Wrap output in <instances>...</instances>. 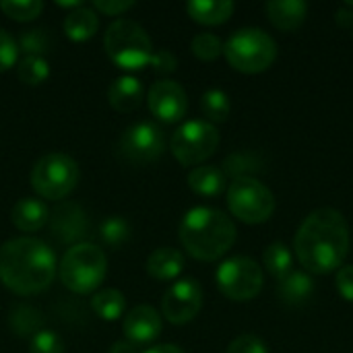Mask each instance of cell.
<instances>
[{
	"mask_svg": "<svg viewBox=\"0 0 353 353\" xmlns=\"http://www.w3.org/2000/svg\"><path fill=\"white\" fill-rule=\"evenodd\" d=\"M300 265L314 275L337 271L350 252V228L345 217L331 207L312 211L300 225L294 242Z\"/></svg>",
	"mask_w": 353,
	"mask_h": 353,
	"instance_id": "1",
	"label": "cell"
},
{
	"mask_svg": "<svg viewBox=\"0 0 353 353\" xmlns=\"http://www.w3.org/2000/svg\"><path fill=\"white\" fill-rule=\"evenodd\" d=\"M56 273L54 250L37 238H12L0 246V281L19 296L41 294Z\"/></svg>",
	"mask_w": 353,
	"mask_h": 353,
	"instance_id": "2",
	"label": "cell"
},
{
	"mask_svg": "<svg viewBox=\"0 0 353 353\" xmlns=\"http://www.w3.org/2000/svg\"><path fill=\"white\" fill-rule=\"evenodd\" d=\"M180 242L192 259L213 263L234 246L236 225L219 209L192 207L180 221Z\"/></svg>",
	"mask_w": 353,
	"mask_h": 353,
	"instance_id": "3",
	"label": "cell"
},
{
	"mask_svg": "<svg viewBox=\"0 0 353 353\" xmlns=\"http://www.w3.org/2000/svg\"><path fill=\"white\" fill-rule=\"evenodd\" d=\"M108 273L103 250L89 242L72 244L58 265V277L72 294H93Z\"/></svg>",
	"mask_w": 353,
	"mask_h": 353,
	"instance_id": "4",
	"label": "cell"
},
{
	"mask_svg": "<svg viewBox=\"0 0 353 353\" xmlns=\"http://www.w3.org/2000/svg\"><path fill=\"white\" fill-rule=\"evenodd\" d=\"M103 48L110 60L124 70H141L149 66L153 56V43L149 33L130 19H116L105 35Z\"/></svg>",
	"mask_w": 353,
	"mask_h": 353,
	"instance_id": "5",
	"label": "cell"
},
{
	"mask_svg": "<svg viewBox=\"0 0 353 353\" xmlns=\"http://www.w3.org/2000/svg\"><path fill=\"white\" fill-rule=\"evenodd\" d=\"M223 54L236 70L256 74L273 66L277 58V43L267 31L246 27L230 35V39L223 43Z\"/></svg>",
	"mask_w": 353,
	"mask_h": 353,
	"instance_id": "6",
	"label": "cell"
},
{
	"mask_svg": "<svg viewBox=\"0 0 353 353\" xmlns=\"http://www.w3.org/2000/svg\"><path fill=\"white\" fill-rule=\"evenodd\" d=\"M79 178V163L66 153H48L39 157L29 176L33 190L48 201L66 199L77 188Z\"/></svg>",
	"mask_w": 353,
	"mask_h": 353,
	"instance_id": "7",
	"label": "cell"
},
{
	"mask_svg": "<svg viewBox=\"0 0 353 353\" xmlns=\"http://www.w3.org/2000/svg\"><path fill=\"white\" fill-rule=\"evenodd\" d=\"M228 207L240 221L256 225L275 213V196L256 178H238L228 188Z\"/></svg>",
	"mask_w": 353,
	"mask_h": 353,
	"instance_id": "8",
	"label": "cell"
},
{
	"mask_svg": "<svg viewBox=\"0 0 353 353\" xmlns=\"http://www.w3.org/2000/svg\"><path fill=\"white\" fill-rule=\"evenodd\" d=\"M219 147V130L207 120L184 122L170 139L172 155L182 165H199L207 161Z\"/></svg>",
	"mask_w": 353,
	"mask_h": 353,
	"instance_id": "9",
	"label": "cell"
},
{
	"mask_svg": "<svg viewBox=\"0 0 353 353\" xmlns=\"http://www.w3.org/2000/svg\"><path fill=\"white\" fill-rule=\"evenodd\" d=\"M219 292L234 302H250L263 292V269L248 256H232L223 261L215 273Z\"/></svg>",
	"mask_w": 353,
	"mask_h": 353,
	"instance_id": "10",
	"label": "cell"
},
{
	"mask_svg": "<svg viewBox=\"0 0 353 353\" xmlns=\"http://www.w3.org/2000/svg\"><path fill=\"white\" fill-rule=\"evenodd\" d=\"M118 151L124 159L137 165L157 161L165 151V137L161 126L147 120L130 124L118 141Z\"/></svg>",
	"mask_w": 353,
	"mask_h": 353,
	"instance_id": "11",
	"label": "cell"
},
{
	"mask_svg": "<svg viewBox=\"0 0 353 353\" xmlns=\"http://www.w3.org/2000/svg\"><path fill=\"white\" fill-rule=\"evenodd\" d=\"M203 308V290L196 279L176 281L161 298V316L172 325L190 323Z\"/></svg>",
	"mask_w": 353,
	"mask_h": 353,
	"instance_id": "12",
	"label": "cell"
},
{
	"mask_svg": "<svg viewBox=\"0 0 353 353\" xmlns=\"http://www.w3.org/2000/svg\"><path fill=\"white\" fill-rule=\"evenodd\" d=\"M147 103L151 114L165 124L180 122L188 110V97L184 87L172 79H161L153 83L147 93Z\"/></svg>",
	"mask_w": 353,
	"mask_h": 353,
	"instance_id": "13",
	"label": "cell"
},
{
	"mask_svg": "<svg viewBox=\"0 0 353 353\" xmlns=\"http://www.w3.org/2000/svg\"><path fill=\"white\" fill-rule=\"evenodd\" d=\"M161 314L147 304H139L124 314L122 331L128 343L134 347H143L153 343L161 335Z\"/></svg>",
	"mask_w": 353,
	"mask_h": 353,
	"instance_id": "14",
	"label": "cell"
},
{
	"mask_svg": "<svg viewBox=\"0 0 353 353\" xmlns=\"http://www.w3.org/2000/svg\"><path fill=\"white\" fill-rule=\"evenodd\" d=\"M143 97H145L143 83L132 74H122V77L114 79L110 89H108L110 105L122 114L134 112L143 103Z\"/></svg>",
	"mask_w": 353,
	"mask_h": 353,
	"instance_id": "15",
	"label": "cell"
},
{
	"mask_svg": "<svg viewBox=\"0 0 353 353\" xmlns=\"http://www.w3.org/2000/svg\"><path fill=\"white\" fill-rule=\"evenodd\" d=\"M12 225L21 232H37L50 221V209L41 199L33 196H23L21 201L14 203L10 211Z\"/></svg>",
	"mask_w": 353,
	"mask_h": 353,
	"instance_id": "16",
	"label": "cell"
},
{
	"mask_svg": "<svg viewBox=\"0 0 353 353\" xmlns=\"http://www.w3.org/2000/svg\"><path fill=\"white\" fill-rule=\"evenodd\" d=\"M308 14V2L304 0H271L267 2V17L279 31H296L302 27Z\"/></svg>",
	"mask_w": 353,
	"mask_h": 353,
	"instance_id": "17",
	"label": "cell"
},
{
	"mask_svg": "<svg viewBox=\"0 0 353 353\" xmlns=\"http://www.w3.org/2000/svg\"><path fill=\"white\" fill-rule=\"evenodd\" d=\"M184 271V254L176 248H155L147 259V273L155 281H174Z\"/></svg>",
	"mask_w": 353,
	"mask_h": 353,
	"instance_id": "18",
	"label": "cell"
},
{
	"mask_svg": "<svg viewBox=\"0 0 353 353\" xmlns=\"http://www.w3.org/2000/svg\"><path fill=\"white\" fill-rule=\"evenodd\" d=\"M277 294L288 306H302L314 294V279L306 271H292L283 279H279Z\"/></svg>",
	"mask_w": 353,
	"mask_h": 353,
	"instance_id": "19",
	"label": "cell"
},
{
	"mask_svg": "<svg viewBox=\"0 0 353 353\" xmlns=\"http://www.w3.org/2000/svg\"><path fill=\"white\" fill-rule=\"evenodd\" d=\"M50 217L54 219V234L60 242H74L85 234V213L72 203L58 207Z\"/></svg>",
	"mask_w": 353,
	"mask_h": 353,
	"instance_id": "20",
	"label": "cell"
},
{
	"mask_svg": "<svg viewBox=\"0 0 353 353\" xmlns=\"http://www.w3.org/2000/svg\"><path fill=\"white\" fill-rule=\"evenodd\" d=\"M186 180L190 190L199 196H219L228 184V176L217 165H196Z\"/></svg>",
	"mask_w": 353,
	"mask_h": 353,
	"instance_id": "21",
	"label": "cell"
},
{
	"mask_svg": "<svg viewBox=\"0 0 353 353\" xmlns=\"http://www.w3.org/2000/svg\"><path fill=\"white\" fill-rule=\"evenodd\" d=\"M232 0H190L186 12L192 21L201 25H221L234 14Z\"/></svg>",
	"mask_w": 353,
	"mask_h": 353,
	"instance_id": "22",
	"label": "cell"
},
{
	"mask_svg": "<svg viewBox=\"0 0 353 353\" xmlns=\"http://www.w3.org/2000/svg\"><path fill=\"white\" fill-rule=\"evenodd\" d=\"M64 33L68 39L72 41H87L91 39L97 29H99V17L93 8L89 6H79L74 10H70L64 19Z\"/></svg>",
	"mask_w": 353,
	"mask_h": 353,
	"instance_id": "23",
	"label": "cell"
},
{
	"mask_svg": "<svg viewBox=\"0 0 353 353\" xmlns=\"http://www.w3.org/2000/svg\"><path fill=\"white\" fill-rule=\"evenodd\" d=\"M91 310L103 321H118L126 314V298L120 290L114 288L99 290L91 298Z\"/></svg>",
	"mask_w": 353,
	"mask_h": 353,
	"instance_id": "24",
	"label": "cell"
},
{
	"mask_svg": "<svg viewBox=\"0 0 353 353\" xmlns=\"http://www.w3.org/2000/svg\"><path fill=\"white\" fill-rule=\"evenodd\" d=\"M10 329L19 337H33L37 331L43 329V316L37 308L33 306H17L10 312Z\"/></svg>",
	"mask_w": 353,
	"mask_h": 353,
	"instance_id": "25",
	"label": "cell"
},
{
	"mask_svg": "<svg viewBox=\"0 0 353 353\" xmlns=\"http://www.w3.org/2000/svg\"><path fill=\"white\" fill-rule=\"evenodd\" d=\"M263 263H265V269L277 277V279H283L288 273H292L294 269V256L290 252V248L283 244V242H273L265 248L263 252Z\"/></svg>",
	"mask_w": 353,
	"mask_h": 353,
	"instance_id": "26",
	"label": "cell"
},
{
	"mask_svg": "<svg viewBox=\"0 0 353 353\" xmlns=\"http://www.w3.org/2000/svg\"><path fill=\"white\" fill-rule=\"evenodd\" d=\"M201 110L203 114L207 116V120L213 124V122H225L230 112H232V105H230V97L225 91L221 89H209L203 93L201 97Z\"/></svg>",
	"mask_w": 353,
	"mask_h": 353,
	"instance_id": "27",
	"label": "cell"
},
{
	"mask_svg": "<svg viewBox=\"0 0 353 353\" xmlns=\"http://www.w3.org/2000/svg\"><path fill=\"white\" fill-rule=\"evenodd\" d=\"M17 77L25 85H41L50 77V64L43 56H23L17 62Z\"/></svg>",
	"mask_w": 353,
	"mask_h": 353,
	"instance_id": "28",
	"label": "cell"
},
{
	"mask_svg": "<svg viewBox=\"0 0 353 353\" xmlns=\"http://www.w3.org/2000/svg\"><path fill=\"white\" fill-rule=\"evenodd\" d=\"M0 10L12 21H33L41 14L43 2L41 0H4L0 2Z\"/></svg>",
	"mask_w": 353,
	"mask_h": 353,
	"instance_id": "29",
	"label": "cell"
},
{
	"mask_svg": "<svg viewBox=\"0 0 353 353\" xmlns=\"http://www.w3.org/2000/svg\"><path fill=\"white\" fill-rule=\"evenodd\" d=\"M190 50L199 60L211 62L223 54V41L215 33H199L190 41Z\"/></svg>",
	"mask_w": 353,
	"mask_h": 353,
	"instance_id": "30",
	"label": "cell"
},
{
	"mask_svg": "<svg viewBox=\"0 0 353 353\" xmlns=\"http://www.w3.org/2000/svg\"><path fill=\"white\" fill-rule=\"evenodd\" d=\"M99 236H101L103 244H108L112 248H120L130 238V225L122 217H110L101 223Z\"/></svg>",
	"mask_w": 353,
	"mask_h": 353,
	"instance_id": "31",
	"label": "cell"
},
{
	"mask_svg": "<svg viewBox=\"0 0 353 353\" xmlns=\"http://www.w3.org/2000/svg\"><path fill=\"white\" fill-rule=\"evenodd\" d=\"M261 165H259V159L254 155H248V153H236V155H230L223 163V174L225 176H232L234 180L238 178H250L248 174L256 172Z\"/></svg>",
	"mask_w": 353,
	"mask_h": 353,
	"instance_id": "32",
	"label": "cell"
},
{
	"mask_svg": "<svg viewBox=\"0 0 353 353\" xmlns=\"http://www.w3.org/2000/svg\"><path fill=\"white\" fill-rule=\"evenodd\" d=\"M64 341L58 333L41 329L29 341V353H64Z\"/></svg>",
	"mask_w": 353,
	"mask_h": 353,
	"instance_id": "33",
	"label": "cell"
},
{
	"mask_svg": "<svg viewBox=\"0 0 353 353\" xmlns=\"http://www.w3.org/2000/svg\"><path fill=\"white\" fill-rule=\"evenodd\" d=\"M19 52H25V56H41L48 50V35L43 29H33V31H23L19 35Z\"/></svg>",
	"mask_w": 353,
	"mask_h": 353,
	"instance_id": "34",
	"label": "cell"
},
{
	"mask_svg": "<svg viewBox=\"0 0 353 353\" xmlns=\"http://www.w3.org/2000/svg\"><path fill=\"white\" fill-rule=\"evenodd\" d=\"M19 54L21 52L17 39L6 29H0V72H6L12 66H17Z\"/></svg>",
	"mask_w": 353,
	"mask_h": 353,
	"instance_id": "35",
	"label": "cell"
},
{
	"mask_svg": "<svg viewBox=\"0 0 353 353\" xmlns=\"http://www.w3.org/2000/svg\"><path fill=\"white\" fill-rule=\"evenodd\" d=\"M225 353H269V350H267L265 341L259 339L256 335H242L230 343Z\"/></svg>",
	"mask_w": 353,
	"mask_h": 353,
	"instance_id": "36",
	"label": "cell"
},
{
	"mask_svg": "<svg viewBox=\"0 0 353 353\" xmlns=\"http://www.w3.org/2000/svg\"><path fill=\"white\" fill-rule=\"evenodd\" d=\"M149 66L157 74H170V72H174L178 68V58L170 50H157V52H153Z\"/></svg>",
	"mask_w": 353,
	"mask_h": 353,
	"instance_id": "37",
	"label": "cell"
},
{
	"mask_svg": "<svg viewBox=\"0 0 353 353\" xmlns=\"http://www.w3.org/2000/svg\"><path fill=\"white\" fill-rule=\"evenodd\" d=\"M132 6H134L132 0H95L93 2V10H99L110 17H120Z\"/></svg>",
	"mask_w": 353,
	"mask_h": 353,
	"instance_id": "38",
	"label": "cell"
},
{
	"mask_svg": "<svg viewBox=\"0 0 353 353\" xmlns=\"http://www.w3.org/2000/svg\"><path fill=\"white\" fill-rule=\"evenodd\" d=\"M337 292L353 304V265H345L337 273Z\"/></svg>",
	"mask_w": 353,
	"mask_h": 353,
	"instance_id": "39",
	"label": "cell"
},
{
	"mask_svg": "<svg viewBox=\"0 0 353 353\" xmlns=\"http://www.w3.org/2000/svg\"><path fill=\"white\" fill-rule=\"evenodd\" d=\"M335 21H337L341 27H345V29H353V10L350 6L339 8V10L335 12Z\"/></svg>",
	"mask_w": 353,
	"mask_h": 353,
	"instance_id": "40",
	"label": "cell"
},
{
	"mask_svg": "<svg viewBox=\"0 0 353 353\" xmlns=\"http://www.w3.org/2000/svg\"><path fill=\"white\" fill-rule=\"evenodd\" d=\"M141 353H184L178 345L174 343H161V345H153V347H147Z\"/></svg>",
	"mask_w": 353,
	"mask_h": 353,
	"instance_id": "41",
	"label": "cell"
},
{
	"mask_svg": "<svg viewBox=\"0 0 353 353\" xmlns=\"http://www.w3.org/2000/svg\"><path fill=\"white\" fill-rule=\"evenodd\" d=\"M137 350H139V347H134L132 343H128V341L124 339V341H116V343L110 347V352L108 353H139Z\"/></svg>",
	"mask_w": 353,
	"mask_h": 353,
	"instance_id": "42",
	"label": "cell"
},
{
	"mask_svg": "<svg viewBox=\"0 0 353 353\" xmlns=\"http://www.w3.org/2000/svg\"><path fill=\"white\" fill-rule=\"evenodd\" d=\"M347 6H350V8H352V10H353V2H347Z\"/></svg>",
	"mask_w": 353,
	"mask_h": 353,
	"instance_id": "43",
	"label": "cell"
}]
</instances>
